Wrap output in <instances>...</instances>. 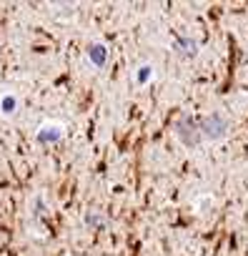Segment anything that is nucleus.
Here are the masks:
<instances>
[{
    "label": "nucleus",
    "mask_w": 248,
    "mask_h": 256,
    "mask_svg": "<svg viewBox=\"0 0 248 256\" xmlns=\"http://www.w3.org/2000/svg\"><path fill=\"white\" fill-rule=\"evenodd\" d=\"M58 138H63V126H58V123H48L45 128H40V134H38V141H58Z\"/></svg>",
    "instance_id": "f257e3e1"
},
{
    "label": "nucleus",
    "mask_w": 248,
    "mask_h": 256,
    "mask_svg": "<svg viewBox=\"0 0 248 256\" xmlns=\"http://www.w3.org/2000/svg\"><path fill=\"white\" fill-rule=\"evenodd\" d=\"M88 56H90V60H93L95 66H103V63H105V48H103V46H93V48L88 50Z\"/></svg>",
    "instance_id": "f03ea898"
},
{
    "label": "nucleus",
    "mask_w": 248,
    "mask_h": 256,
    "mask_svg": "<svg viewBox=\"0 0 248 256\" xmlns=\"http://www.w3.org/2000/svg\"><path fill=\"white\" fill-rule=\"evenodd\" d=\"M151 76H153V68H151V66H141V68H138V76H136V78H138V83H146V80H148Z\"/></svg>",
    "instance_id": "7ed1b4c3"
},
{
    "label": "nucleus",
    "mask_w": 248,
    "mask_h": 256,
    "mask_svg": "<svg viewBox=\"0 0 248 256\" xmlns=\"http://www.w3.org/2000/svg\"><path fill=\"white\" fill-rule=\"evenodd\" d=\"M0 108H3V113H13V108H15V98H13V96H5L3 100H0Z\"/></svg>",
    "instance_id": "20e7f679"
}]
</instances>
